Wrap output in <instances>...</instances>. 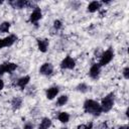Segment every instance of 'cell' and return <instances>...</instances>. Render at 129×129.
Here are the masks:
<instances>
[{"instance_id":"obj_8","label":"cell","mask_w":129,"mask_h":129,"mask_svg":"<svg viewBox=\"0 0 129 129\" xmlns=\"http://www.w3.org/2000/svg\"><path fill=\"white\" fill-rule=\"evenodd\" d=\"M40 18H41V11H40V9L38 7H36L34 9V11L30 15V22H36Z\"/></svg>"},{"instance_id":"obj_27","label":"cell","mask_w":129,"mask_h":129,"mask_svg":"<svg viewBox=\"0 0 129 129\" xmlns=\"http://www.w3.org/2000/svg\"><path fill=\"white\" fill-rule=\"evenodd\" d=\"M119 129H129V127L127 125H124V126H121Z\"/></svg>"},{"instance_id":"obj_24","label":"cell","mask_w":129,"mask_h":129,"mask_svg":"<svg viewBox=\"0 0 129 129\" xmlns=\"http://www.w3.org/2000/svg\"><path fill=\"white\" fill-rule=\"evenodd\" d=\"M77 129H86V125H84V124L79 125V126L77 127Z\"/></svg>"},{"instance_id":"obj_20","label":"cell","mask_w":129,"mask_h":129,"mask_svg":"<svg viewBox=\"0 0 129 129\" xmlns=\"http://www.w3.org/2000/svg\"><path fill=\"white\" fill-rule=\"evenodd\" d=\"M77 90L82 92V93H86L88 90H89V87L86 85V84H80L78 87H77Z\"/></svg>"},{"instance_id":"obj_28","label":"cell","mask_w":129,"mask_h":129,"mask_svg":"<svg viewBox=\"0 0 129 129\" xmlns=\"http://www.w3.org/2000/svg\"><path fill=\"white\" fill-rule=\"evenodd\" d=\"M61 129H68V128H61Z\"/></svg>"},{"instance_id":"obj_17","label":"cell","mask_w":129,"mask_h":129,"mask_svg":"<svg viewBox=\"0 0 129 129\" xmlns=\"http://www.w3.org/2000/svg\"><path fill=\"white\" fill-rule=\"evenodd\" d=\"M70 119V115L66 112H61L59 115H58V120L61 122V123H67Z\"/></svg>"},{"instance_id":"obj_9","label":"cell","mask_w":129,"mask_h":129,"mask_svg":"<svg viewBox=\"0 0 129 129\" xmlns=\"http://www.w3.org/2000/svg\"><path fill=\"white\" fill-rule=\"evenodd\" d=\"M37 45H38V49L42 52H45L47 50V46H48V40L47 39H37Z\"/></svg>"},{"instance_id":"obj_6","label":"cell","mask_w":129,"mask_h":129,"mask_svg":"<svg viewBox=\"0 0 129 129\" xmlns=\"http://www.w3.org/2000/svg\"><path fill=\"white\" fill-rule=\"evenodd\" d=\"M0 67L3 71V73H12L16 69V64L13 62H4Z\"/></svg>"},{"instance_id":"obj_14","label":"cell","mask_w":129,"mask_h":129,"mask_svg":"<svg viewBox=\"0 0 129 129\" xmlns=\"http://www.w3.org/2000/svg\"><path fill=\"white\" fill-rule=\"evenodd\" d=\"M100 6H101V3H100V2L93 1V2H91V3L89 4V6H88V11H90V12H95V11H97V10L100 8Z\"/></svg>"},{"instance_id":"obj_23","label":"cell","mask_w":129,"mask_h":129,"mask_svg":"<svg viewBox=\"0 0 129 129\" xmlns=\"http://www.w3.org/2000/svg\"><path fill=\"white\" fill-rule=\"evenodd\" d=\"M32 128H33V125H32L31 123H27V124H25L24 127H23V129H32Z\"/></svg>"},{"instance_id":"obj_7","label":"cell","mask_w":129,"mask_h":129,"mask_svg":"<svg viewBox=\"0 0 129 129\" xmlns=\"http://www.w3.org/2000/svg\"><path fill=\"white\" fill-rule=\"evenodd\" d=\"M99 74H100V64H97V63L93 64L90 69V72H89L90 77L93 79H96V78H98Z\"/></svg>"},{"instance_id":"obj_16","label":"cell","mask_w":129,"mask_h":129,"mask_svg":"<svg viewBox=\"0 0 129 129\" xmlns=\"http://www.w3.org/2000/svg\"><path fill=\"white\" fill-rule=\"evenodd\" d=\"M21 104H22V100H21V98H19V97H15V98L12 100V102H11L12 108H13L14 110L19 109L20 106H21Z\"/></svg>"},{"instance_id":"obj_11","label":"cell","mask_w":129,"mask_h":129,"mask_svg":"<svg viewBox=\"0 0 129 129\" xmlns=\"http://www.w3.org/2000/svg\"><path fill=\"white\" fill-rule=\"evenodd\" d=\"M58 93V88L57 87H52V88H49L47 91H46V98L51 100L53 99Z\"/></svg>"},{"instance_id":"obj_29","label":"cell","mask_w":129,"mask_h":129,"mask_svg":"<svg viewBox=\"0 0 129 129\" xmlns=\"http://www.w3.org/2000/svg\"><path fill=\"white\" fill-rule=\"evenodd\" d=\"M1 3H2V1H0V4H1Z\"/></svg>"},{"instance_id":"obj_25","label":"cell","mask_w":129,"mask_h":129,"mask_svg":"<svg viewBox=\"0 0 129 129\" xmlns=\"http://www.w3.org/2000/svg\"><path fill=\"white\" fill-rule=\"evenodd\" d=\"M4 47V42H3V38H0V48Z\"/></svg>"},{"instance_id":"obj_22","label":"cell","mask_w":129,"mask_h":129,"mask_svg":"<svg viewBox=\"0 0 129 129\" xmlns=\"http://www.w3.org/2000/svg\"><path fill=\"white\" fill-rule=\"evenodd\" d=\"M53 27H54L55 29H59V28L61 27V22H60L59 20H55V21L53 22Z\"/></svg>"},{"instance_id":"obj_26","label":"cell","mask_w":129,"mask_h":129,"mask_svg":"<svg viewBox=\"0 0 129 129\" xmlns=\"http://www.w3.org/2000/svg\"><path fill=\"white\" fill-rule=\"evenodd\" d=\"M3 88H4V83L2 80H0V90H2Z\"/></svg>"},{"instance_id":"obj_3","label":"cell","mask_w":129,"mask_h":129,"mask_svg":"<svg viewBox=\"0 0 129 129\" xmlns=\"http://www.w3.org/2000/svg\"><path fill=\"white\" fill-rule=\"evenodd\" d=\"M113 56H114V53H113V51H112L111 49L106 50V51L102 54V56H101L100 63H99L100 67H101V66H106V64H108V63L112 60Z\"/></svg>"},{"instance_id":"obj_13","label":"cell","mask_w":129,"mask_h":129,"mask_svg":"<svg viewBox=\"0 0 129 129\" xmlns=\"http://www.w3.org/2000/svg\"><path fill=\"white\" fill-rule=\"evenodd\" d=\"M29 80H30V78H29L28 76H25V77H23V78L19 79V80L17 81L16 85H17L18 87H20L21 89H24V88H25V86H26V85L28 84Z\"/></svg>"},{"instance_id":"obj_4","label":"cell","mask_w":129,"mask_h":129,"mask_svg":"<svg viewBox=\"0 0 129 129\" xmlns=\"http://www.w3.org/2000/svg\"><path fill=\"white\" fill-rule=\"evenodd\" d=\"M75 60L71 57V56H67L60 63V68L61 69H69V70H73L75 68Z\"/></svg>"},{"instance_id":"obj_12","label":"cell","mask_w":129,"mask_h":129,"mask_svg":"<svg viewBox=\"0 0 129 129\" xmlns=\"http://www.w3.org/2000/svg\"><path fill=\"white\" fill-rule=\"evenodd\" d=\"M16 39H17V37L15 35H13V34L12 35H9V36H7L5 38H3L4 46H10V45H12L16 41Z\"/></svg>"},{"instance_id":"obj_15","label":"cell","mask_w":129,"mask_h":129,"mask_svg":"<svg viewBox=\"0 0 129 129\" xmlns=\"http://www.w3.org/2000/svg\"><path fill=\"white\" fill-rule=\"evenodd\" d=\"M50 125H51V121L48 118H43L38 129H48L50 127Z\"/></svg>"},{"instance_id":"obj_21","label":"cell","mask_w":129,"mask_h":129,"mask_svg":"<svg viewBox=\"0 0 129 129\" xmlns=\"http://www.w3.org/2000/svg\"><path fill=\"white\" fill-rule=\"evenodd\" d=\"M123 76H124V78L127 80V79H129V68L128 67H126L125 69H124V71H123Z\"/></svg>"},{"instance_id":"obj_19","label":"cell","mask_w":129,"mask_h":129,"mask_svg":"<svg viewBox=\"0 0 129 129\" xmlns=\"http://www.w3.org/2000/svg\"><path fill=\"white\" fill-rule=\"evenodd\" d=\"M9 27H10V23L9 22H3L0 25V31L1 32H8Z\"/></svg>"},{"instance_id":"obj_10","label":"cell","mask_w":129,"mask_h":129,"mask_svg":"<svg viewBox=\"0 0 129 129\" xmlns=\"http://www.w3.org/2000/svg\"><path fill=\"white\" fill-rule=\"evenodd\" d=\"M10 4L14 7V8H23L25 6H28L30 3L27 2V1H22V0H16V1H10Z\"/></svg>"},{"instance_id":"obj_5","label":"cell","mask_w":129,"mask_h":129,"mask_svg":"<svg viewBox=\"0 0 129 129\" xmlns=\"http://www.w3.org/2000/svg\"><path fill=\"white\" fill-rule=\"evenodd\" d=\"M52 71H53V67H52V64H51V63H48V62H46V63H43V64L41 66L40 70H39L40 74H42V75H45V76H48V75H50V74L52 73Z\"/></svg>"},{"instance_id":"obj_2","label":"cell","mask_w":129,"mask_h":129,"mask_svg":"<svg viewBox=\"0 0 129 129\" xmlns=\"http://www.w3.org/2000/svg\"><path fill=\"white\" fill-rule=\"evenodd\" d=\"M113 105H114V95L109 94L102 100V104H101L102 112H109L113 108Z\"/></svg>"},{"instance_id":"obj_18","label":"cell","mask_w":129,"mask_h":129,"mask_svg":"<svg viewBox=\"0 0 129 129\" xmlns=\"http://www.w3.org/2000/svg\"><path fill=\"white\" fill-rule=\"evenodd\" d=\"M67 102H68V96L63 95V96H60V97L57 99V101H56V105H57V106H63Z\"/></svg>"},{"instance_id":"obj_1","label":"cell","mask_w":129,"mask_h":129,"mask_svg":"<svg viewBox=\"0 0 129 129\" xmlns=\"http://www.w3.org/2000/svg\"><path fill=\"white\" fill-rule=\"evenodd\" d=\"M84 109L87 113H90V114L95 115V116L100 115V113L102 112L101 105L98 104L97 102L93 101V100H87L84 103Z\"/></svg>"}]
</instances>
